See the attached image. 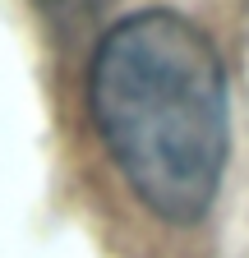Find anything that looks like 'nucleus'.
I'll return each mask as SVG.
<instances>
[{"instance_id": "obj_1", "label": "nucleus", "mask_w": 249, "mask_h": 258, "mask_svg": "<svg viewBox=\"0 0 249 258\" xmlns=\"http://www.w3.org/2000/svg\"><path fill=\"white\" fill-rule=\"evenodd\" d=\"M88 102L143 208L175 226L212 208L226 171V70L190 19H120L92 51Z\"/></svg>"}]
</instances>
